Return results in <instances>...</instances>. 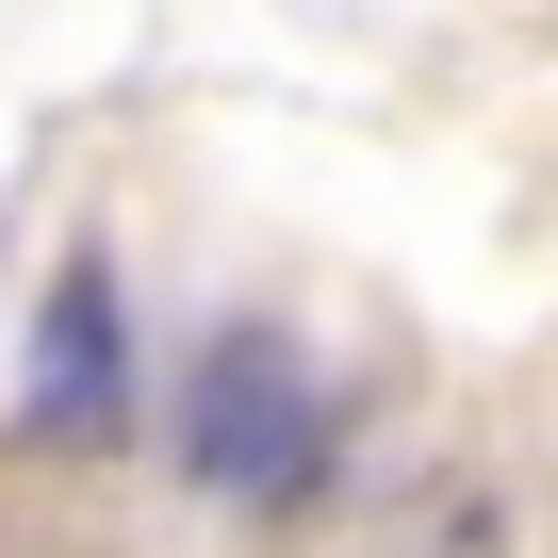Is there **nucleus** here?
<instances>
[{
	"mask_svg": "<svg viewBox=\"0 0 558 558\" xmlns=\"http://www.w3.org/2000/svg\"><path fill=\"white\" fill-rule=\"evenodd\" d=\"M181 460H197L214 493H246V509L313 493V460H329V378L279 345V329H214L197 411H181Z\"/></svg>",
	"mask_w": 558,
	"mask_h": 558,
	"instance_id": "1",
	"label": "nucleus"
},
{
	"mask_svg": "<svg viewBox=\"0 0 558 558\" xmlns=\"http://www.w3.org/2000/svg\"><path fill=\"white\" fill-rule=\"evenodd\" d=\"M116 279L99 263H66L50 279V313H34V395H17V427L34 444H83V427H116Z\"/></svg>",
	"mask_w": 558,
	"mask_h": 558,
	"instance_id": "2",
	"label": "nucleus"
},
{
	"mask_svg": "<svg viewBox=\"0 0 558 558\" xmlns=\"http://www.w3.org/2000/svg\"><path fill=\"white\" fill-rule=\"evenodd\" d=\"M345 558H525V525H509V493H493L476 460H427V476H395V493L362 509Z\"/></svg>",
	"mask_w": 558,
	"mask_h": 558,
	"instance_id": "3",
	"label": "nucleus"
}]
</instances>
